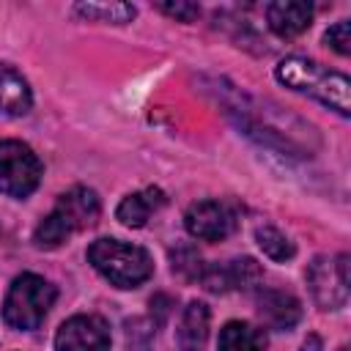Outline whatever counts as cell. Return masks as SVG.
I'll return each mask as SVG.
<instances>
[{
	"label": "cell",
	"mask_w": 351,
	"mask_h": 351,
	"mask_svg": "<svg viewBox=\"0 0 351 351\" xmlns=\"http://www.w3.org/2000/svg\"><path fill=\"white\" fill-rule=\"evenodd\" d=\"M99 195L88 186H71L58 197L52 211L38 222L33 233V244L38 250H55L74 233L90 228L99 219Z\"/></svg>",
	"instance_id": "obj_2"
},
{
	"label": "cell",
	"mask_w": 351,
	"mask_h": 351,
	"mask_svg": "<svg viewBox=\"0 0 351 351\" xmlns=\"http://www.w3.org/2000/svg\"><path fill=\"white\" fill-rule=\"evenodd\" d=\"M340 351H348V348H340Z\"/></svg>",
	"instance_id": "obj_22"
},
{
	"label": "cell",
	"mask_w": 351,
	"mask_h": 351,
	"mask_svg": "<svg viewBox=\"0 0 351 351\" xmlns=\"http://www.w3.org/2000/svg\"><path fill=\"white\" fill-rule=\"evenodd\" d=\"M324 41H326V47H332L337 55H348V52H351V22H348V19L335 22V25L324 33Z\"/></svg>",
	"instance_id": "obj_19"
},
{
	"label": "cell",
	"mask_w": 351,
	"mask_h": 351,
	"mask_svg": "<svg viewBox=\"0 0 351 351\" xmlns=\"http://www.w3.org/2000/svg\"><path fill=\"white\" fill-rule=\"evenodd\" d=\"M30 107H33V93L27 80L8 63H0V110L5 115H27Z\"/></svg>",
	"instance_id": "obj_12"
},
{
	"label": "cell",
	"mask_w": 351,
	"mask_h": 351,
	"mask_svg": "<svg viewBox=\"0 0 351 351\" xmlns=\"http://www.w3.org/2000/svg\"><path fill=\"white\" fill-rule=\"evenodd\" d=\"M156 8L178 22H195L200 16V5H195V3H159Z\"/></svg>",
	"instance_id": "obj_20"
},
{
	"label": "cell",
	"mask_w": 351,
	"mask_h": 351,
	"mask_svg": "<svg viewBox=\"0 0 351 351\" xmlns=\"http://www.w3.org/2000/svg\"><path fill=\"white\" fill-rule=\"evenodd\" d=\"M274 77L280 85L296 90V93H307L310 99L326 104L329 110H335L337 115L348 118L351 112V82L346 74L332 71L329 66L310 60V58H282L274 66Z\"/></svg>",
	"instance_id": "obj_1"
},
{
	"label": "cell",
	"mask_w": 351,
	"mask_h": 351,
	"mask_svg": "<svg viewBox=\"0 0 351 351\" xmlns=\"http://www.w3.org/2000/svg\"><path fill=\"white\" fill-rule=\"evenodd\" d=\"M41 181V162L22 140H0V192L8 197H27Z\"/></svg>",
	"instance_id": "obj_5"
},
{
	"label": "cell",
	"mask_w": 351,
	"mask_h": 351,
	"mask_svg": "<svg viewBox=\"0 0 351 351\" xmlns=\"http://www.w3.org/2000/svg\"><path fill=\"white\" fill-rule=\"evenodd\" d=\"M208 321H211V313L203 302H189L184 307L178 332H176L181 351H203V346L208 340Z\"/></svg>",
	"instance_id": "obj_13"
},
{
	"label": "cell",
	"mask_w": 351,
	"mask_h": 351,
	"mask_svg": "<svg viewBox=\"0 0 351 351\" xmlns=\"http://www.w3.org/2000/svg\"><path fill=\"white\" fill-rule=\"evenodd\" d=\"M299 351H321V340L315 337V335H310L304 343H302V348Z\"/></svg>",
	"instance_id": "obj_21"
},
{
	"label": "cell",
	"mask_w": 351,
	"mask_h": 351,
	"mask_svg": "<svg viewBox=\"0 0 351 351\" xmlns=\"http://www.w3.org/2000/svg\"><path fill=\"white\" fill-rule=\"evenodd\" d=\"M255 241H258V247L263 250L266 258L280 261V263H282V261H291L293 252H296L293 241H291L282 230H277L274 225H258V228H255Z\"/></svg>",
	"instance_id": "obj_17"
},
{
	"label": "cell",
	"mask_w": 351,
	"mask_h": 351,
	"mask_svg": "<svg viewBox=\"0 0 351 351\" xmlns=\"http://www.w3.org/2000/svg\"><path fill=\"white\" fill-rule=\"evenodd\" d=\"M263 280V269L255 258H233L228 263H208L200 271V282L211 293L252 291Z\"/></svg>",
	"instance_id": "obj_9"
},
{
	"label": "cell",
	"mask_w": 351,
	"mask_h": 351,
	"mask_svg": "<svg viewBox=\"0 0 351 351\" xmlns=\"http://www.w3.org/2000/svg\"><path fill=\"white\" fill-rule=\"evenodd\" d=\"M170 261H173V271L184 274L186 280H200V271H203V263H200V255L192 250V247H178L170 252Z\"/></svg>",
	"instance_id": "obj_18"
},
{
	"label": "cell",
	"mask_w": 351,
	"mask_h": 351,
	"mask_svg": "<svg viewBox=\"0 0 351 351\" xmlns=\"http://www.w3.org/2000/svg\"><path fill=\"white\" fill-rule=\"evenodd\" d=\"M217 351H266V332L247 321H228L219 332Z\"/></svg>",
	"instance_id": "obj_15"
},
{
	"label": "cell",
	"mask_w": 351,
	"mask_h": 351,
	"mask_svg": "<svg viewBox=\"0 0 351 351\" xmlns=\"http://www.w3.org/2000/svg\"><path fill=\"white\" fill-rule=\"evenodd\" d=\"M307 285L321 310H340L348 302V255L340 252L337 258L318 255L307 266Z\"/></svg>",
	"instance_id": "obj_6"
},
{
	"label": "cell",
	"mask_w": 351,
	"mask_h": 351,
	"mask_svg": "<svg viewBox=\"0 0 351 351\" xmlns=\"http://www.w3.org/2000/svg\"><path fill=\"white\" fill-rule=\"evenodd\" d=\"M186 233L200 241H222L236 230V211L222 200H197L184 214Z\"/></svg>",
	"instance_id": "obj_7"
},
{
	"label": "cell",
	"mask_w": 351,
	"mask_h": 351,
	"mask_svg": "<svg viewBox=\"0 0 351 351\" xmlns=\"http://www.w3.org/2000/svg\"><path fill=\"white\" fill-rule=\"evenodd\" d=\"M88 261L115 288H140L154 274L151 255L143 247L121 239H96L88 247Z\"/></svg>",
	"instance_id": "obj_3"
},
{
	"label": "cell",
	"mask_w": 351,
	"mask_h": 351,
	"mask_svg": "<svg viewBox=\"0 0 351 351\" xmlns=\"http://www.w3.org/2000/svg\"><path fill=\"white\" fill-rule=\"evenodd\" d=\"M55 351H110V326L101 315L80 313L60 324Z\"/></svg>",
	"instance_id": "obj_8"
},
{
	"label": "cell",
	"mask_w": 351,
	"mask_h": 351,
	"mask_svg": "<svg viewBox=\"0 0 351 351\" xmlns=\"http://www.w3.org/2000/svg\"><path fill=\"white\" fill-rule=\"evenodd\" d=\"M159 206H165V192L156 189V186H148V189H143V192L126 195V197L118 203L115 217H118L126 228H143V225L148 222V217H151Z\"/></svg>",
	"instance_id": "obj_14"
},
{
	"label": "cell",
	"mask_w": 351,
	"mask_h": 351,
	"mask_svg": "<svg viewBox=\"0 0 351 351\" xmlns=\"http://www.w3.org/2000/svg\"><path fill=\"white\" fill-rule=\"evenodd\" d=\"M55 299H58V291L49 280L38 277L33 271H25L11 282V288L3 299V321L19 332L38 329L44 324L47 313L52 310Z\"/></svg>",
	"instance_id": "obj_4"
},
{
	"label": "cell",
	"mask_w": 351,
	"mask_h": 351,
	"mask_svg": "<svg viewBox=\"0 0 351 351\" xmlns=\"http://www.w3.org/2000/svg\"><path fill=\"white\" fill-rule=\"evenodd\" d=\"M74 14L88 22H110V25H126L134 19L137 8L132 3H77Z\"/></svg>",
	"instance_id": "obj_16"
},
{
	"label": "cell",
	"mask_w": 351,
	"mask_h": 351,
	"mask_svg": "<svg viewBox=\"0 0 351 351\" xmlns=\"http://www.w3.org/2000/svg\"><path fill=\"white\" fill-rule=\"evenodd\" d=\"M258 315L269 329L288 332L302 318V304L293 293L280 288H261L258 291Z\"/></svg>",
	"instance_id": "obj_10"
},
{
	"label": "cell",
	"mask_w": 351,
	"mask_h": 351,
	"mask_svg": "<svg viewBox=\"0 0 351 351\" xmlns=\"http://www.w3.org/2000/svg\"><path fill=\"white\" fill-rule=\"evenodd\" d=\"M313 19V5L310 3H293V0H280L266 5V22L271 33L280 38H293L310 27Z\"/></svg>",
	"instance_id": "obj_11"
}]
</instances>
